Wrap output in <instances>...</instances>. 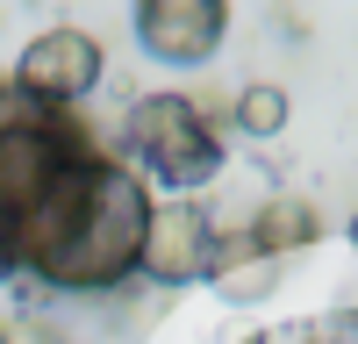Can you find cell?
I'll use <instances>...</instances> for the list:
<instances>
[{
	"mask_svg": "<svg viewBox=\"0 0 358 344\" xmlns=\"http://www.w3.org/2000/svg\"><path fill=\"white\" fill-rule=\"evenodd\" d=\"M108 165L115 151L72 108H50L0 79V273L43 280Z\"/></svg>",
	"mask_w": 358,
	"mask_h": 344,
	"instance_id": "1",
	"label": "cell"
},
{
	"mask_svg": "<svg viewBox=\"0 0 358 344\" xmlns=\"http://www.w3.org/2000/svg\"><path fill=\"white\" fill-rule=\"evenodd\" d=\"M151 187L129 172V158H115L101 172L94 201H86L79 229L65 237V251L43 266V287L57 294H108V287H122L143 273V244H151Z\"/></svg>",
	"mask_w": 358,
	"mask_h": 344,
	"instance_id": "2",
	"label": "cell"
},
{
	"mask_svg": "<svg viewBox=\"0 0 358 344\" xmlns=\"http://www.w3.org/2000/svg\"><path fill=\"white\" fill-rule=\"evenodd\" d=\"M122 151L172 194H194L222 172V136L187 94H143L122 122Z\"/></svg>",
	"mask_w": 358,
	"mask_h": 344,
	"instance_id": "3",
	"label": "cell"
},
{
	"mask_svg": "<svg viewBox=\"0 0 358 344\" xmlns=\"http://www.w3.org/2000/svg\"><path fill=\"white\" fill-rule=\"evenodd\" d=\"M15 86L36 94V101H50V108H79L101 86V43L86 36V29H43V36L22 43Z\"/></svg>",
	"mask_w": 358,
	"mask_h": 344,
	"instance_id": "4",
	"label": "cell"
},
{
	"mask_svg": "<svg viewBox=\"0 0 358 344\" xmlns=\"http://www.w3.org/2000/svg\"><path fill=\"white\" fill-rule=\"evenodd\" d=\"M229 29V0H136V43L158 65H208Z\"/></svg>",
	"mask_w": 358,
	"mask_h": 344,
	"instance_id": "5",
	"label": "cell"
},
{
	"mask_svg": "<svg viewBox=\"0 0 358 344\" xmlns=\"http://www.w3.org/2000/svg\"><path fill=\"white\" fill-rule=\"evenodd\" d=\"M208 251H215V222L201 208H165L151 215V244H143V273L158 287H187L208 280Z\"/></svg>",
	"mask_w": 358,
	"mask_h": 344,
	"instance_id": "6",
	"label": "cell"
},
{
	"mask_svg": "<svg viewBox=\"0 0 358 344\" xmlns=\"http://www.w3.org/2000/svg\"><path fill=\"white\" fill-rule=\"evenodd\" d=\"M280 266H287V258L258 251L251 229H229V237H215V251H208V280H215L222 301H265L280 287Z\"/></svg>",
	"mask_w": 358,
	"mask_h": 344,
	"instance_id": "7",
	"label": "cell"
},
{
	"mask_svg": "<svg viewBox=\"0 0 358 344\" xmlns=\"http://www.w3.org/2000/svg\"><path fill=\"white\" fill-rule=\"evenodd\" d=\"M244 229H251V244H258V251L287 258V251H308V244L322 237V215L308 208V201H294V194H273V201H265V208H258Z\"/></svg>",
	"mask_w": 358,
	"mask_h": 344,
	"instance_id": "8",
	"label": "cell"
},
{
	"mask_svg": "<svg viewBox=\"0 0 358 344\" xmlns=\"http://www.w3.org/2000/svg\"><path fill=\"white\" fill-rule=\"evenodd\" d=\"M287 122H294L287 86H273V79H251L244 94H236V129H244V136H280Z\"/></svg>",
	"mask_w": 358,
	"mask_h": 344,
	"instance_id": "9",
	"label": "cell"
},
{
	"mask_svg": "<svg viewBox=\"0 0 358 344\" xmlns=\"http://www.w3.org/2000/svg\"><path fill=\"white\" fill-rule=\"evenodd\" d=\"M15 344H65L50 323H15Z\"/></svg>",
	"mask_w": 358,
	"mask_h": 344,
	"instance_id": "10",
	"label": "cell"
},
{
	"mask_svg": "<svg viewBox=\"0 0 358 344\" xmlns=\"http://www.w3.org/2000/svg\"><path fill=\"white\" fill-rule=\"evenodd\" d=\"M0 344H15V330H0Z\"/></svg>",
	"mask_w": 358,
	"mask_h": 344,
	"instance_id": "11",
	"label": "cell"
},
{
	"mask_svg": "<svg viewBox=\"0 0 358 344\" xmlns=\"http://www.w3.org/2000/svg\"><path fill=\"white\" fill-rule=\"evenodd\" d=\"M351 237H358V222H351Z\"/></svg>",
	"mask_w": 358,
	"mask_h": 344,
	"instance_id": "12",
	"label": "cell"
}]
</instances>
